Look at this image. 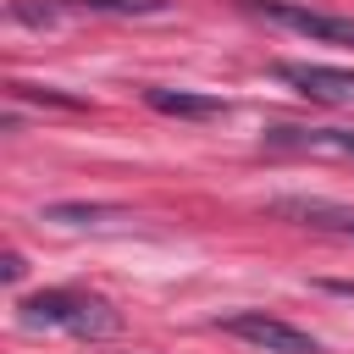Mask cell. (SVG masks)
I'll list each match as a JSON object with an SVG mask.
<instances>
[{
  "label": "cell",
  "mask_w": 354,
  "mask_h": 354,
  "mask_svg": "<svg viewBox=\"0 0 354 354\" xmlns=\"http://www.w3.org/2000/svg\"><path fill=\"white\" fill-rule=\"evenodd\" d=\"M216 332H227V337H238L260 354H321V337H310L304 326H293L271 310H232V315L216 321Z\"/></svg>",
  "instance_id": "2"
},
{
  "label": "cell",
  "mask_w": 354,
  "mask_h": 354,
  "mask_svg": "<svg viewBox=\"0 0 354 354\" xmlns=\"http://www.w3.org/2000/svg\"><path fill=\"white\" fill-rule=\"evenodd\" d=\"M282 83H293L304 100L321 105H354V72L348 66H321V61H277L271 66Z\"/></svg>",
  "instance_id": "5"
},
{
  "label": "cell",
  "mask_w": 354,
  "mask_h": 354,
  "mask_svg": "<svg viewBox=\"0 0 354 354\" xmlns=\"http://www.w3.org/2000/svg\"><path fill=\"white\" fill-rule=\"evenodd\" d=\"M17 321L22 326H55V332H72V337H116L122 332V315L111 299L100 293H77V288H44L33 299L17 304Z\"/></svg>",
  "instance_id": "1"
},
{
  "label": "cell",
  "mask_w": 354,
  "mask_h": 354,
  "mask_svg": "<svg viewBox=\"0 0 354 354\" xmlns=\"http://www.w3.org/2000/svg\"><path fill=\"white\" fill-rule=\"evenodd\" d=\"M11 100H44V105H61V111H83V105H88L83 94H66V88H39V83H11Z\"/></svg>",
  "instance_id": "10"
},
{
  "label": "cell",
  "mask_w": 354,
  "mask_h": 354,
  "mask_svg": "<svg viewBox=\"0 0 354 354\" xmlns=\"http://www.w3.org/2000/svg\"><path fill=\"white\" fill-rule=\"evenodd\" d=\"M61 11H88V17H166L171 0H55Z\"/></svg>",
  "instance_id": "9"
},
{
  "label": "cell",
  "mask_w": 354,
  "mask_h": 354,
  "mask_svg": "<svg viewBox=\"0 0 354 354\" xmlns=\"http://www.w3.org/2000/svg\"><path fill=\"white\" fill-rule=\"evenodd\" d=\"M277 221H293V227H310V232H332V238H354V205H337V199H315V194H282L266 205Z\"/></svg>",
  "instance_id": "4"
},
{
  "label": "cell",
  "mask_w": 354,
  "mask_h": 354,
  "mask_svg": "<svg viewBox=\"0 0 354 354\" xmlns=\"http://www.w3.org/2000/svg\"><path fill=\"white\" fill-rule=\"evenodd\" d=\"M44 221H61V227H100V221H127L122 205H83V199H66V205H44Z\"/></svg>",
  "instance_id": "8"
},
{
  "label": "cell",
  "mask_w": 354,
  "mask_h": 354,
  "mask_svg": "<svg viewBox=\"0 0 354 354\" xmlns=\"http://www.w3.org/2000/svg\"><path fill=\"white\" fill-rule=\"evenodd\" d=\"M271 149H299V155H326V160H354V127H299V122H277L266 127Z\"/></svg>",
  "instance_id": "6"
},
{
  "label": "cell",
  "mask_w": 354,
  "mask_h": 354,
  "mask_svg": "<svg viewBox=\"0 0 354 354\" xmlns=\"http://www.w3.org/2000/svg\"><path fill=\"white\" fill-rule=\"evenodd\" d=\"M144 105L160 111V116H183V122L227 116V100L221 94H194V88H144Z\"/></svg>",
  "instance_id": "7"
},
{
  "label": "cell",
  "mask_w": 354,
  "mask_h": 354,
  "mask_svg": "<svg viewBox=\"0 0 354 354\" xmlns=\"http://www.w3.org/2000/svg\"><path fill=\"white\" fill-rule=\"evenodd\" d=\"M254 17L288 28V33H304L315 44H354V17H332V11H310L299 0H243Z\"/></svg>",
  "instance_id": "3"
},
{
  "label": "cell",
  "mask_w": 354,
  "mask_h": 354,
  "mask_svg": "<svg viewBox=\"0 0 354 354\" xmlns=\"http://www.w3.org/2000/svg\"><path fill=\"white\" fill-rule=\"evenodd\" d=\"M315 288H326V293H343V299H354V282H315Z\"/></svg>",
  "instance_id": "12"
},
{
  "label": "cell",
  "mask_w": 354,
  "mask_h": 354,
  "mask_svg": "<svg viewBox=\"0 0 354 354\" xmlns=\"http://www.w3.org/2000/svg\"><path fill=\"white\" fill-rule=\"evenodd\" d=\"M0 277H6V282H17V277H22V254H17V249L0 260Z\"/></svg>",
  "instance_id": "11"
}]
</instances>
